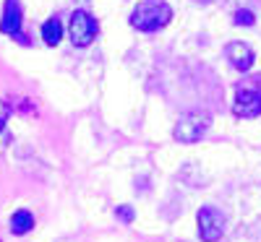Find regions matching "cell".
<instances>
[{
  "label": "cell",
  "mask_w": 261,
  "mask_h": 242,
  "mask_svg": "<svg viewBox=\"0 0 261 242\" xmlns=\"http://www.w3.org/2000/svg\"><path fill=\"white\" fill-rule=\"evenodd\" d=\"M172 18V8L165 0H141L130 13V26L139 32H157Z\"/></svg>",
  "instance_id": "6da1fadb"
},
{
  "label": "cell",
  "mask_w": 261,
  "mask_h": 242,
  "mask_svg": "<svg viewBox=\"0 0 261 242\" xmlns=\"http://www.w3.org/2000/svg\"><path fill=\"white\" fill-rule=\"evenodd\" d=\"M209 125H212V115L209 112H204V109H199V112H188V115H183L178 120L172 136H175V141H180V143H196L199 138H204Z\"/></svg>",
  "instance_id": "7a4b0ae2"
},
{
  "label": "cell",
  "mask_w": 261,
  "mask_h": 242,
  "mask_svg": "<svg viewBox=\"0 0 261 242\" xmlns=\"http://www.w3.org/2000/svg\"><path fill=\"white\" fill-rule=\"evenodd\" d=\"M235 117H258L261 115V92H258V81L243 83L235 89V104H232Z\"/></svg>",
  "instance_id": "3957f363"
},
{
  "label": "cell",
  "mask_w": 261,
  "mask_h": 242,
  "mask_svg": "<svg viewBox=\"0 0 261 242\" xmlns=\"http://www.w3.org/2000/svg\"><path fill=\"white\" fill-rule=\"evenodd\" d=\"M68 29H71V42L76 47H86L89 42H94V37H97V21H94V16L92 13H86V11H76L73 16H71V24H68Z\"/></svg>",
  "instance_id": "277c9868"
},
{
  "label": "cell",
  "mask_w": 261,
  "mask_h": 242,
  "mask_svg": "<svg viewBox=\"0 0 261 242\" xmlns=\"http://www.w3.org/2000/svg\"><path fill=\"white\" fill-rule=\"evenodd\" d=\"M199 234L204 242H217L225 234V216L212 206H204L199 211Z\"/></svg>",
  "instance_id": "5b68a950"
},
{
  "label": "cell",
  "mask_w": 261,
  "mask_h": 242,
  "mask_svg": "<svg viewBox=\"0 0 261 242\" xmlns=\"http://www.w3.org/2000/svg\"><path fill=\"white\" fill-rule=\"evenodd\" d=\"M0 32L16 37L21 45H27V37L21 34V6H18V0H6L3 18H0Z\"/></svg>",
  "instance_id": "8992f818"
},
{
  "label": "cell",
  "mask_w": 261,
  "mask_h": 242,
  "mask_svg": "<svg viewBox=\"0 0 261 242\" xmlns=\"http://www.w3.org/2000/svg\"><path fill=\"white\" fill-rule=\"evenodd\" d=\"M225 57L230 60V65L235 71H251V65H253V50L246 45V42H230V45L225 47Z\"/></svg>",
  "instance_id": "52a82bcc"
},
{
  "label": "cell",
  "mask_w": 261,
  "mask_h": 242,
  "mask_svg": "<svg viewBox=\"0 0 261 242\" xmlns=\"http://www.w3.org/2000/svg\"><path fill=\"white\" fill-rule=\"evenodd\" d=\"M32 227H34V216H32V211L21 208V211H16V214L11 216V229H13V234H27Z\"/></svg>",
  "instance_id": "ba28073f"
},
{
  "label": "cell",
  "mask_w": 261,
  "mask_h": 242,
  "mask_svg": "<svg viewBox=\"0 0 261 242\" xmlns=\"http://www.w3.org/2000/svg\"><path fill=\"white\" fill-rule=\"evenodd\" d=\"M60 37H63V26H60V21H58V18L45 21V26H42V39H45V45L55 47L58 42H60Z\"/></svg>",
  "instance_id": "9c48e42d"
},
{
  "label": "cell",
  "mask_w": 261,
  "mask_h": 242,
  "mask_svg": "<svg viewBox=\"0 0 261 242\" xmlns=\"http://www.w3.org/2000/svg\"><path fill=\"white\" fill-rule=\"evenodd\" d=\"M253 21H256V16H253L251 11H246V8L235 13V24H238V26H251Z\"/></svg>",
  "instance_id": "30bf717a"
},
{
  "label": "cell",
  "mask_w": 261,
  "mask_h": 242,
  "mask_svg": "<svg viewBox=\"0 0 261 242\" xmlns=\"http://www.w3.org/2000/svg\"><path fill=\"white\" fill-rule=\"evenodd\" d=\"M118 216L123 219V222H134V208L130 206H118Z\"/></svg>",
  "instance_id": "8fae6325"
},
{
  "label": "cell",
  "mask_w": 261,
  "mask_h": 242,
  "mask_svg": "<svg viewBox=\"0 0 261 242\" xmlns=\"http://www.w3.org/2000/svg\"><path fill=\"white\" fill-rule=\"evenodd\" d=\"M8 112H11V109H8V104H3V102H0V130H3V125H6V120H8Z\"/></svg>",
  "instance_id": "7c38bea8"
},
{
  "label": "cell",
  "mask_w": 261,
  "mask_h": 242,
  "mask_svg": "<svg viewBox=\"0 0 261 242\" xmlns=\"http://www.w3.org/2000/svg\"><path fill=\"white\" fill-rule=\"evenodd\" d=\"M201 3H204V0H201Z\"/></svg>",
  "instance_id": "4fadbf2b"
}]
</instances>
